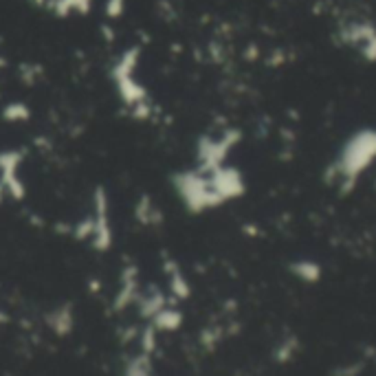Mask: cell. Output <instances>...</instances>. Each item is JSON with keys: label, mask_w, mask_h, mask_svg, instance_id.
Wrapping results in <instances>:
<instances>
[{"label": "cell", "mask_w": 376, "mask_h": 376, "mask_svg": "<svg viewBox=\"0 0 376 376\" xmlns=\"http://www.w3.org/2000/svg\"><path fill=\"white\" fill-rule=\"evenodd\" d=\"M0 196H3V185H0Z\"/></svg>", "instance_id": "6da1fadb"}]
</instances>
